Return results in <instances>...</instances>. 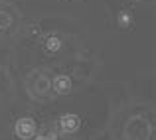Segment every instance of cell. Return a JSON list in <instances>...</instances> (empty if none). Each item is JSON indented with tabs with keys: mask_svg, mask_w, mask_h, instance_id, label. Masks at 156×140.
<instances>
[{
	"mask_svg": "<svg viewBox=\"0 0 156 140\" xmlns=\"http://www.w3.org/2000/svg\"><path fill=\"white\" fill-rule=\"evenodd\" d=\"M36 140H50V138H46V136H40V138H36Z\"/></svg>",
	"mask_w": 156,
	"mask_h": 140,
	"instance_id": "obj_6",
	"label": "cell"
},
{
	"mask_svg": "<svg viewBox=\"0 0 156 140\" xmlns=\"http://www.w3.org/2000/svg\"><path fill=\"white\" fill-rule=\"evenodd\" d=\"M117 20H119V24H121L122 28H126V26H130V22H133V16H130V12L121 10L117 14Z\"/></svg>",
	"mask_w": 156,
	"mask_h": 140,
	"instance_id": "obj_5",
	"label": "cell"
},
{
	"mask_svg": "<svg viewBox=\"0 0 156 140\" xmlns=\"http://www.w3.org/2000/svg\"><path fill=\"white\" fill-rule=\"evenodd\" d=\"M51 85H53V89H55L57 93H61V95L71 91V79H69L67 75H55Z\"/></svg>",
	"mask_w": 156,
	"mask_h": 140,
	"instance_id": "obj_2",
	"label": "cell"
},
{
	"mask_svg": "<svg viewBox=\"0 0 156 140\" xmlns=\"http://www.w3.org/2000/svg\"><path fill=\"white\" fill-rule=\"evenodd\" d=\"M59 124H61V128H63V130L71 132V130H75L77 126H79V118H77L75 114H63L61 121H59Z\"/></svg>",
	"mask_w": 156,
	"mask_h": 140,
	"instance_id": "obj_3",
	"label": "cell"
},
{
	"mask_svg": "<svg viewBox=\"0 0 156 140\" xmlns=\"http://www.w3.org/2000/svg\"><path fill=\"white\" fill-rule=\"evenodd\" d=\"M44 46H46V49H48L50 53H57V51L61 49V40L57 38V36H53V34H51V36H48V38H46Z\"/></svg>",
	"mask_w": 156,
	"mask_h": 140,
	"instance_id": "obj_4",
	"label": "cell"
},
{
	"mask_svg": "<svg viewBox=\"0 0 156 140\" xmlns=\"http://www.w3.org/2000/svg\"><path fill=\"white\" fill-rule=\"evenodd\" d=\"M34 132H36V122L32 121L30 117H24L16 122V134H18V136L30 138V136H34Z\"/></svg>",
	"mask_w": 156,
	"mask_h": 140,
	"instance_id": "obj_1",
	"label": "cell"
}]
</instances>
